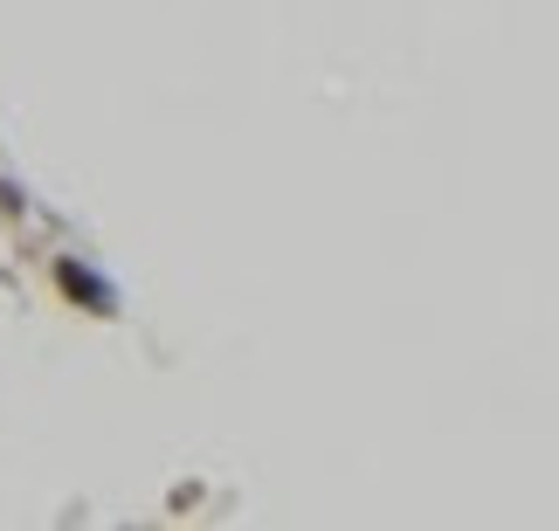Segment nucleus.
<instances>
[{"label": "nucleus", "instance_id": "1", "mask_svg": "<svg viewBox=\"0 0 559 531\" xmlns=\"http://www.w3.org/2000/svg\"><path fill=\"white\" fill-rule=\"evenodd\" d=\"M62 290L83 297V304H97V311H111V290H104L91 269H76V263H62Z\"/></svg>", "mask_w": 559, "mask_h": 531}]
</instances>
